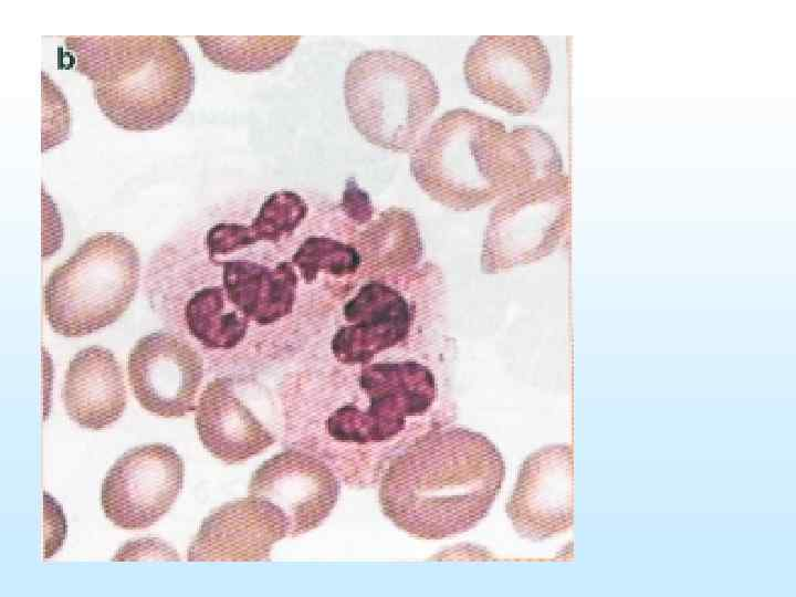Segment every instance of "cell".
<instances>
[{
    "label": "cell",
    "instance_id": "1",
    "mask_svg": "<svg viewBox=\"0 0 796 597\" xmlns=\"http://www.w3.org/2000/svg\"><path fill=\"white\" fill-rule=\"evenodd\" d=\"M505 463L485 436L451 428L413 442L385 472L379 502L400 530L441 540L473 528L490 511Z\"/></svg>",
    "mask_w": 796,
    "mask_h": 597
},
{
    "label": "cell",
    "instance_id": "2",
    "mask_svg": "<svg viewBox=\"0 0 796 597\" xmlns=\"http://www.w3.org/2000/svg\"><path fill=\"white\" fill-rule=\"evenodd\" d=\"M552 138L535 126L506 128L494 118L455 108L437 118L410 156V171L434 200L471 209L561 170Z\"/></svg>",
    "mask_w": 796,
    "mask_h": 597
},
{
    "label": "cell",
    "instance_id": "3",
    "mask_svg": "<svg viewBox=\"0 0 796 597\" xmlns=\"http://www.w3.org/2000/svg\"><path fill=\"white\" fill-rule=\"evenodd\" d=\"M203 271L188 272L182 320L187 332L210 350H230L251 334L279 325H310L314 304L344 277L325 269L302 244L273 266L208 253ZM329 290V289H327ZM322 300V298H320ZM323 301V300H322Z\"/></svg>",
    "mask_w": 796,
    "mask_h": 597
},
{
    "label": "cell",
    "instance_id": "4",
    "mask_svg": "<svg viewBox=\"0 0 796 597\" xmlns=\"http://www.w3.org/2000/svg\"><path fill=\"white\" fill-rule=\"evenodd\" d=\"M75 69L92 82L103 115L130 132L157 130L188 105L195 72L171 35L66 36Z\"/></svg>",
    "mask_w": 796,
    "mask_h": 597
},
{
    "label": "cell",
    "instance_id": "5",
    "mask_svg": "<svg viewBox=\"0 0 796 597\" xmlns=\"http://www.w3.org/2000/svg\"><path fill=\"white\" fill-rule=\"evenodd\" d=\"M343 92L357 132L375 146L401 153L415 147L440 102L431 71L391 50H368L353 59Z\"/></svg>",
    "mask_w": 796,
    "mask_h": 597
},
{
    "label": "cell",
    "instance_id": "6",
    "mask_svg": "<svg viewBox=\"0 0 796 597\" xmlns=\"http://www.w3.org/2000/svg\"><path fill=\"white\" fill-rule=\"evenodd\" d=\"M139 255L135 245L114 232L88 238L50 274L44 312L51 328L80 337L116 322L138 289Z\"/></svg>",
    "mask_w": 796,
    "mask_h": 597
},
{
    "label": "cell",
    "instance_id": "7",
    "mask_svg": "<svg viewBox=\"0 0 796 597\" xmlns=\"http://www.w3.org/2000/svg\"><path fill=\"white\" fill-rule=\"evenodd\" d=\"M463 73L472 94L510 114L535 112L551 84V60L535 35H482L469 48Z\"/></svg>",
    "mask_w": 796,
    "mask_h": 597
},
{
    "label": "cell",
    "instance_id": "8",
    "mask_svg": "<svg viewBox=\"0 0 796 597\" xmlns=\"http://www.w3.org/2000/svg\"><path fill=\"white\" fill-rule=\"evenodd\" d=\"M359 387L367 398L363 410L345 405L327 420L328 433L338 441H387L404 429L408 417L423 413L434 397L432 374L415 362L369 365L362 370Z\"/></svg>",
    "mask_w": 796,
    "mask_h": 597
},
{
    "label": "cell",
    "instance_id": "9",
    "mask_svg": "<svg viewBox=\"0 0 796 597\" xmlns=\"http://www.w3.org/2000/svg\"><path fill=\"white\" fill-rule=\"evenodd\" d=\"M184 478V460L172 447L155 442L132 448L103 479V513L121 528H147L170 511Z\"/></svg>",
    "mask_w": 796,
    "mask_h": 597
},
{
    "label": "cell",
    "instance_id": "10",
    "mask_svg": "<svg viewBox=\"0 0 796 597\" xmlns=\"http://www.w3.org/2000/svg\"><path fill=\"white\" fill-rule=\"evenodd\" d=\"M135 398L150 413L178 418L195 409L203 376L199 353L182 337L154 332L139 338L127 358Z\"/></svg>",
    "mask_w": 796,
    "mask_h": 597
},
{
    "label": "cell",
    "instance_id": "11",
    "mask_svg": "<svg viewBox=\"0 0 796 597\" xmlns=\"http://www.w3.org/2000/svg\"><path fill=\"white\" fill-rule=\"evenodd\" d=\"M249 492L275 505L287 521L289 535L296 536L316 528L329 515L339 484L320 459L286 450L253 472Z\"/></svg>",
    "mask_w": 796,
    "mask_h": 597
},
{
    "label": "cell",
    "instance_id": "12",
    "mask_svg": "<svg viewBox=\"0 0 796 597\" xmlns=\"http://www.w3.org/2000/svg\"><path fill=\"white\" fill-rule=\"evenodd\" d=\"M289 535L283 513L250 495L228 502L207 516L188 548L189 562H256Z\"/></svg>",
    "mask_w": 796,
    "mask_h": 597
},
{
    "label": "cell",
    "instance_id": "13",
    "mask_svg": "<svg viewBox=\"0 0 796 597\" xmlns=\"http://www.w3.org/2000/svg\"><path fill=\"white\" fill-rule=\"evenodd\" d=\"M573 458L568 446L543 448L524 462L507 504L523 535L546 538L573 523Z\"/></svg>",
    "mask_w": 796,
    "mask_h": 597
},
{
    "label": "cell",
    "instance_id": "14",
    "mask_svg": "<svg viewBox=\"0 0 796 597\" xmlns=\"http://www.w3.org/2000/svg\"><path fill=\"white\" fill-rule=\"evenodd\" d=\"M196 426L203 447L229 464L245 461L275 441L239 395L232 377H219L207 385L197 406Z\"/></svg>",
    "mask_w": 796,
    "mask_h": 597
},
{
    "label": "cell",
    "instance_id": "15",
    "mask_svg": "<svg viewBox=\"0 0 796 597\" xmlns=\"http://www.w3.org/2000/svg\"><path fill=\"white\" fill-rule=\"evenodd\" d=\"M62 398L67 416L85 429L98 431L116 422L127 392L114 354L96 345L77 352L65 371Z\"/></svg>",
    "mask_w": 796,
    "mask_h": 597
},
{
    "label": "cell",
    "instance_id": "16",
    "mask_svg": "<svg viewBox=\"0 0 796 597\" xmlns=\"http://www.w3.org/2000/svg\"><path fill=\"white\" fill-rule=\"evenodd\" d=\"M366 305L349 304L359 313L355 325L341 328L332 342L335 357L345 364L366 363L377 353L402 341L408 331V308L395 291L376 284L358 294Z\"/></svg>",
    "mask_w": 796,
    "mask_h": 597
},
{
    "label": "cell",
    "instance_id": "17",
    "mask_svg": "<svg viewBox=\"0 0 796 597\" xmlns=\"http://www.w3.org/2000/svg\"><path fill=\"white\" fill-rule=\"evenodd\" d=\"M545 192L535 187L521 189L493 209L484 238V256L515 261L534 252L547 230Z\"/></svg>",
    "mask_w": 796,
    "mask_h": 597
},
{
    "label": "cell",
    "instance_id": "18",
    "mask_svg": "<svg viewBox=\"0 0 796 597\" xmlns=\"http://www.w3.org/2000/svg\"><path fill=\"white\" fill-rule=\"evenodd\" d=\"M202 53L216 65L234 72H260L280 64L300 36H196Z\"/></svg>",
    "mask_w": 796,
    "mask_h": 597
},
{
    "label": "cell",
    "instance_id": "19",
    "mask_svg": "<svg viewBox=\"0 0 796 597\" xmlns=\"http://www.w3.org/2000/svg\"><path fill=\"white\" fill-rule=\"evenodd\" d=\"M307 213V205L296 193H272L262 205L250 226L256 240L277 241L301 223Z\"/></svg>",
    "mask_w": 796,
    "mask_h": 597
}]
</instances>
